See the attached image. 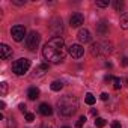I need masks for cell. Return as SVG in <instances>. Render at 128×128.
I'll return each instance as SVG.
<instances>
[{
	"label": "cell",
	"mask_w": 128,
	"mask_h": 128,
	"mask_svg": "<svg viewBox=\"0 0 128 128\" xmlns=\"http://www.w3.org/2000/svg\"><path fill=\"white\" fill-rule=\"evenodd\" d=\"M42 54L45 60L50 63H59L65 59V41L62 36L51 38L42 48Z\"/></svg>",
	"instance_id": "1"
},
{
	"label": "cell",
	"mask_w": 128,
	"mask_h": 128,
	"mask_svg": "<svg viewBox=\"0 0 128 128\" xmlns=\"http://www.w3.org/2000/svg\"><path fill=\"white\" fill-rule=\"evenodd\" d=\"M57 108L62 116H72L78 108V101L71 95H65L57 100Z\"/></svg>",
	"instance_id": "2"
},
{
	"label": "cell",
	"mask_w": 128,
	"mask_h": 128,
	"mask_svg": "<svg viewBox=\"0 0 128 128\" xmlns=\"http://www.w3.org/2000/svg\"><path fill=\"white\" fill-rule=\"evenodd\" d=\"M30 65H32V62L29 59L21 57V59H18V60H15L12 63V72H15L17 76H23V74H26L29 71Z\"/></svg>",
	"instance_id": "3"
},
{
	"label": "cell",
	"mask_w": 128,
	"mask_h": 128,
	"mask_svg": "<svg viewBox=\"0 0 128 128\" xmlns=\"http://www.w3.org/2000/svg\"><path fill=\"white\" fill-rule=\"evenodd\" d=\"M39 41H41V35L38 33V32H30L29 33V36L26 38V47L30 50V51H33V50H36L38 48V45H39Z\"/></svg>",
	"instance_id": "4"
},
{
	"label": "cell",
	"mask_w": 128,
	"mask_h": 128,
	"mask_svg": "<svg viewBox=\"0 0 128 128\" xmlns=\"http://www.w3.org/2000/svg\"><path fill=\"white\" fill-rule=\"evenodd\" d=\"M11 35H12L14 41H17V42L23 41V39H24V35H26V29H24V26H20V24L14 26V27L11 29Z\"/></svg>",
	"instance_id": "5"
},
{
	"label": "cell",
	"mask_w": 128,
	"mask_h": 128,
	"mask_svg": "<svg viewBox=\"0 0 128 128\" xmlns=\"http://www.w3.org/2000/svg\"><path fill=\"white\" fill-rule=\"evenodd\" d=\"M68 51H70V54H71L74 59H80V57L83 56V53H84V48H83L80 44H72Z\"/></svg>",
	"instance_id": "6"
},
{
	"label": "cell",
	"mask_w": 128,
	"mask_h": 128,
	"mask_svg": "<svg viewBox=\"0 0 128 128\" xmlns=\"http://www.w3.org/2000/svg\"><path fill=\"white\" fill-rule=\"evenodd\" d=\"M83 23H84V17H83V14H80V12L72 14V17L70 18V26H71V27H80Z\"/></svg>",
	"instance_id": "7"
},
{
	"label": "cell",
	"mask_w": 128,
	"mask_h": 128,
	"mask_svg": "<svg viewBox=\"0 0 128 128\" xmlns=\"http://www.w3.org/2000/svg\"><path fill=\"white\" fill-rule=\"evenodd\" d=\"M77 38H78V41H80L82 44H88V42L92 39V36H90V32H89L88 29H82V30L78 32Z\"/></svg>",
	"instance_id": "8"
},
{
	"label": "cell",
	"mask_w": 128,
	"mask_h": 128,
	"mask_svg": "<svg viewBox=\"0 0 128 128\" xmlns=\"http://www.w3.org/2000/svg\"><path fill=\"white\" fill-rule=\"evenodd\" d=\"M0 56H2L3 60H6L9 56H12V48H9L6 44H2L0 45Z\"/></svg>",
	"instance_id": "9"
},
{
	"label": "cell",
	"mask_w": 128,
	"mask_h": 128,
	"mask_svg": "<svg viewBox=\"0 0 128 128\" xmlns=\"http://www.w3.org/2000/svg\"><path fill=\"white\" fill-rule=\"evenodd\" d=\"M39 113H41L42 116H51V114H53V108H51L50 104L42 102V104L39 106Z\"/></svg>",
	"instance_id": "10"
},
{
	"label": "cell",
	"mask_w": 128,
	"mask_h": 128,
	"mask_svg": "<svg viewBox=\"0 0 128 128\" xmlns=\"http://www.w3.org/2000/svg\"><path fill=\"white\" fill-rule=\"evenodd\" d=\"M27 96H29V100H36L38 96H39V89L38 88H35V86H32V88H29V90H27Z\"/></svg>",
	"instance_id": "11"
},
{
	"label": "cell",
	"mask_w": 128,
	"mask_h": 128,
	"mask_svg": "<svg viewBox=\"0 0 128 128\" xmlns=\"http://www.w3.org/2000/svg\"><path fill=\"white\" fill-rule=\"evenodd\" d=\"M90 53L92 56H101V42H94L90 45Z\"/></svg>",
	"instance_id": "12"
},
{
	"label": "cell",
	"mask_w": 128,
	"mask_h": 128,
	"mask_svg": "<svg viewBox=\"0 0 128 128\" xmlns=\"http://www.w3.org/2000/svg\"><path fill=\"white\" fill-rule=\"evenodd\" d=\"M53 26H51V29L56 32V33H59V32H62V20H59V18H54L53 20Z\"/></svg>",
	"instance_id": "13"
},
{
	"label": "cell",
	"mask_w": 128,
	"mask_h": 128,
	"mask_svg": "<svg viewBox=\"0 0 128 128\" xmlns=\"http://www.w3.org/2000/svg\"><path fill=\"white\" fill-rule=\"evenodd\" d=\"M107 30H108V24H106L104 21H101V23L98 24V32H100L101 35H106Z\"/></svg>",
	"instance_id": "14"
},
{
	"label": "cell",
	"mask_w": 128,
	"mask_h": 128,
	"mask_svg": "<svg viewBox=\"0 0 128 128\" xmlns=\"http://www.w3.org/2000/svg\"><path fill=\"white\" fill-rule=\"evenodd\" d=\"M120 27L125 29V30H128V12L120 17Z\"/></svg>",
	"instance_id": "15"
},
{
	"label": "cell",
	"mask_w": 128,
	"mask_h": 128,
	"mask_svg": "<svg viewBox=\"0 0 128 128\" xmlns=\"http://www.w3.org/2000/svg\"><path fill=\"white\" fill-rule=\"evenodd\" d=\"M50 88H51V90H54V92H59V90L63 88V83H62V82H53Z\"/></svg>",
	"instance_id": "16"
},
{
	"label": "cell",
	"mask_w": 128,
	"mask_h": 128,
	"mask_svg": "<svg viewBox=\"0 0 128 128\" xmlns=\"http://www.w3.org/2000/svg\"><path fill=\"white\" fill-rule=\"evenodd\" d=\"M84 101H86V104H88V106H94V104H95V101H96V98H95L92 94H86Z\"/></svg>",
	"instance_id": "17"
},
{
	"label": "cell",
	"mask_w": 128,
	"mask_h": 128,
	"mask_svg": "<svg viewBox=\"0 0 128 128\" xmlns=\"http://www.w3.org/2000/svg\"><path fill=\"white\" fill-rule=\"evenodd\" d=\"M95 125H96V128H102V126H106V119H102V118H96V119H95Z\"/></svg>",
	"instance_id": "18"
},
{
	"label": "cell",
	"mask_w": 128,
	"mask_h": 128,
	"mask_svg": "<svg viewBox=\"0 0 128 128\" xmlns=\"http://www.w3.org/2000/svg\"><path fill=\"white\" fill-rule=\"evenodd\" d=\"M113 86H114V89H120L122 88V80L119 77H114L113 78Z\"/></svg>",
	"instance_id": "19"
},
{
	"label": "cell",
	"mask_w": 128,
	"mask_h": 128,
	"mask_svg": "<svg viewBox=\"0 0 128 128\" xmlns=\"http://www.w3.org/2000/svg\"><path fill=\"white\" fill-rule=\"evenodd\" d=\"M113 6H114L116 11H120V9L124 8V3L120 2V0H114V2H113Z\"/></svg>",
	"instance_id": "20"
},
{
	"label": "cell",
	"mask_w": 128,
	"mask_h": 128,
	"mask_svg": "<svg viewBox=\"0 0 128 128\" xmlns=\"http://www.w3.org/2000/svg\"><path fill=\"white\" fill-rule=\"evenodd\" d=\"M96 6H100V8L108 6V0H96Z\"/></svg>",
	"instance_id": "21"
},
{
	"label": "cell",
	"mask_w": 128,
	"mask_h": 128,
	"mask_svg": "<svg viewBox=\"0 0 128 128\" xmlns=\"http://www.w3.org/2000/svg\"><path fill=\"white\" fill-rule=\"evenodd\" d=\"M84 122H86V118H84V116H82V118L76 122V126H77V128H82V126L84 125Z\"/></svg>",
	"instance_id": "22"
},
{
	"label": "cell",
	"mask_w": 128,
	"mask_h": 128,
	"mask_svg": "<svg viewBox=\"0 0 128 128\" xmlns=\"http://www.w3.org/2000/svg\"><path fill=\"white\" fill-rule=\"evenodd\" d=\"M47 70H48V65H47V63H42V65H39V66H38L36 72H42V71H47Z\"/></svg>",
	"instance_id": "23"
},
{
	"label": "cell",
	"mask_w": 128,
	"mask_h": 128,
	"mask_svg": "<svg viewBox=\"0 0 128 128\" xmlns=\"http://www.w3.org/2000/svg\"><path fill=\"white\" fill-rule=\"evenodd\" d=\"M26 120L27 122H33L35 120V114L33 113H26Z\"/></svg>",
	"instance_id": "24"
},
{
	"label": "cell",
	"mask_w": 128,
	"mask_h": 128,
	"mask_svg": "<svg viewBox=\"0 0 128 128\" xmlns=\"http://www.w3.org/2000/svg\"><path fill=\"white\" fill-rule=\"evenodd\" d=\"M0 88H2V95H5V94L8 92V84H6L5 82H3L2 84H0Z\"/></svg>",
	"instance_id": "25"
},
{
	"label": "cell",
	"mask_w": 128,
	"mask_h": 128,
	"mask_svg": "<svg viewBox=\"0 0 128 128\" xmlns=\"http://www.w3.org/2000/svg\"><path fill=\"white\" fill-rule=\"evenodd\" d=\"M112 128H122V126H120V122H119V120H113V122H112Z\"/></svg>",
	"instance_id": "26"
},
{
	"label": "cell",
	"mask_w": 128,
	"mask_h": 128,
	"mask_svg": "<svg viewBox=\"0 0 128 128\" xmlns=\"http://www.w3.org/2000/svg\"><path fill=\"white\" fill-rule=\"evenodd\" d=\"M100 98H101V100H102V101H107V100H108V94H106V92H102V94H101V96H100Z\"/></svg>",
	"instance_id": "27"
},
{
	"label": "cell",
	"mask_w": 128,
	"mask_h": 128,
	"mask_svg": "<svg viewBox=\"0 0 128 128\" xmlns=\"http://www.w3.org/2000/svg\"><path fill=\"white\" fill-rule=\"evenodd\" d=\"M122 65H124V66L128 65V57H124V59H122Z\"/></svg>",
	"instance_id": "28"
},
{
	"label": "cell",
	"mask_w": 128,
	"mask_h": 128,
	"mask_svg": "<svg viewBox=\"0 0 128 128\" xmlns=\"http://www.w3.org/2000/svg\"><path fill=\"white\" fill-rule=\"evenodd\" d=\"M18 108H20L21 112H26V106H24V104H20V106H18Z\"/></svg>",
	"instance_id": "29"
},
{
	"label": "cell",
	"mask_w": 128,
	"mask_h": 128,
	"mask_svg": "<svg viewBox=\"0 0 128 128\" xmlns=\"http://www.w3.org/2000/svg\"><path fill=\"white\" fill-rule=\"evenodd\" d=\"M14 3H15V5H24V2H18V0H15Z\"/></svg>",
	"instance_id": "30"
},
{
	"label": "cell",
	"mask_w": 128,
	"mask_h": 128,
	"mask_svg": "<svg viewBox=\"0 0 128 128\" xmlns=\"http://www.w3.org/2000/svg\"><path fill=\"white\" fill-rule=\"evenodd\" d=\"M106 82H108V80H112V76H106V78H104Z\"/></svg>",
	"instance_id": "31"
},
{
	"label": "cell",
	"mask_w": 128,
	"mask_h": 128,
	"mask_svg": "<svg viewBox=\"0 0 128 128\" xmlns=\"http://www.w3.org/2000/svg\"><path fill=\"white\" fill-rule=\"evenodd\" d=\"M62 128H70V126H62Z\"/></svg>",
	"instance_id": "32"
}]
</instances>
